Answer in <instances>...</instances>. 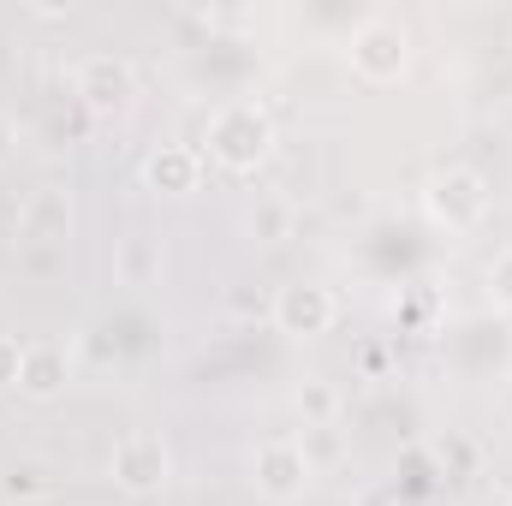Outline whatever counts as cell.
I'll return each instance as SVG.
<instances>
[{
    "label": "cell",
    "mask_w": 512,
    "mask_h": 506,
    "mask_svg": "<svg viewBox=\"0 0 512 506\" xmlns=\"http://www.w3.org/2000/svg\"><path fill=\"white\" fill-rule=\"evenodd\" d=\"M114 477H120L126 489H155V483L167 477V453H161V441H149V435L120 441V453H114Z\"/></svg>",
    "instance_id": "2"
},
{
    "label": "cell",
    "mask_w": 512,
    "mask_h": 506,
    "mask_svg": "<svg viewBox=\"0 0 512 506\" xmlns=\"http://www.w3.org/2000/svg\"><path fill=\"white\" fill-rule=\"evenodd\" d=\"M304 453L298 447H262V459H256V477H262V489L268 495H298L304 489Z\"/></svg>",
    "instance_id": "5"
},
{
    "label": "cell",
    "mask_w": 512,
    "mask_h": 506,
    "mask_svg": "<svg viewBox=\"0 0 512 506\" xmlns=\"http://www.w3.org/2000/svg\"><path fill=\"white\" fill-rule=\"evenodd\" d=\"M495 286H501V298L512 304V256H501V262H495Z\"/></svg>",
    "instance_id": "10"
},
{
    "label": "cell",
    "mask_w": 512,
    "mask_h": 506,
    "mask_svg": "<svg viewBox=\"0 0 512 506\" xmlns=\"http://www.w3.org/2000/svg\"><path fill=\"white\" fill-rule=\"evenodd\" d=\"M18 364H24V358H18L12 346H0V381H18Z\"/></svg>",
    "instance_id": "11"
},
{
    "label": "cell",
    "mask_w": 512,
    "mask_h": 506,
    "mask_svg": "<svg viewBox=\"0 0 512 506\" xmlns=\"http://www.w3.org/2000/svg\"><path fill=\"white\" fill-rule=\"evenodd\" d=\"M126 90H131V72L120 60H90V66H84V96H90L96 108H120Z\"/></svg>",
    "instance_id": "6"
},
{
    "label": "cell",
    "mask_w": 512,
    "mask_h": 506,
    "mask_svg": "<svg viewBox=\"0 0 512 506\" xmlns=\"http://www.w3.org/2000/svg\"><path fill=\"white\" fill-rule=\"evenodd\" d=\"M435 215H447L453 227L477 221V215H483V179H477V173H447V179H435Z\"/></svg>",
    "instance_id": "3"
},
{
    "label": "cell",
    "mask_w": 512,
    "mask_h": 506,
    "mask_svg": "<svg viewBox=\"0 0 512 506\" xmlns=\"http://www.w3.org/2000/svg\"><path fill=\"white\" fill-rule=\"evenodd\" d=\"M191 173H197V167H191V155H185V149H173V155H155V161H149V179H155L161 191H185V185H191Z\"/></svg>",
    "instance_id": "8"
},
{
    "label": "cell",
    "mask_w": 512,
    "mask_h": 506,
    "mask_svg": "<svg viewBox=\"0 0 512 506\" xmlns=\"http://www.w3.org/2000/svg\"><path fill=\"white\" fill-rule=\"evenodd\" d=\"M18 506H36V501H18Z\"/></svg>",
    "instance_id": "12"
},
{
    "label": "cell",
    "mask_w": 512,
    "mask_h": 506,
    "mask_svg": "<svg viewBox=\"0 0 512 506\" xmlns=\"http://www.w3.org/2000/svg\"><path fill=\"white\" fill-rule=\"evenodd\" d=\"M328 316H334V304H328L322 286H292V292L280 298V322H286L292 334H322Z\"/></svg>",
    "instance_id": "4"
},
{
    "label": "cell",
    "mask_w": 512,
    "mask_h": 506,
    "mask_svg": "<svg viewBox=\"0 0 512 506\" xmlns=\"http://www.w3.org/2000/svg\"><path fill=\"white\" fill-rule=\"evenodd\" d=\"M262 149H268V126L256 120V108H227V114L215 120V155H221V161L251 167Z\"/></svg>",
    "instance_id": "1"
},
{
    "label": "cell",
    "mask_w": 512,
    "mask_h": 506,
    "mask_svg": "<svg viewBox=\"0 0 512 506\" xmlns=\"http://www.w3.org/2000/svg\"><path fill=\"white\" fill-rule=\"evenodd\" d=\"M18 381H24L30 393H54V387H60V358H54V352H30V358L18 364Z\"/></svg>",
    "instance_id": "9"
},
{
    "label": "cell",
    "mask_w": 512,
    "mask_h": 506,
    "mask_svg": "<svg viewBox=\"0 0 512 506\" xmlns=\"http://www.w3.org/2000/svg\"><path fill=\"white\" fill-rule=\"evenodd\" d=\"M399 60H405V36H399V30L370 24V30L358 36V66H364V72H393Z\"/></svg>",
    "instance_id": "7"
}]
</instances>
